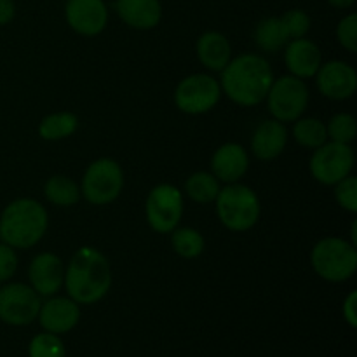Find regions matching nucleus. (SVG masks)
Returning <instances> with one entry per match:
<instances>
[{
    "mask_svg": "<svg viewBox=\"0 0 357 357\" xmlns=\"http://www.w3.org/2000/svg\"><path fill=\"white\" fill-rule=\"evenodd\" d=\"M274 82L272 66L260 54H241L222 70L220 87L230 101L241 107H257L267 98Z\"/></svg>",
    "mask_w": 357,
    "mask_h": 357,
    "instance_id": "nucleus-1",
    "label": "nucleus"
},
{
    "mask_svg": "<svg viewBox=\"0 0 357 357\" xmlns=\"http://www.w3.org/2000/svg\"><path fill=\"white\" fill-rule=\"evenodd\" d=\"M65 286L70 298L79 305H93L103 300L112 286L107 257L96 248L82 246L65 268Z\"/></svg>",
    "mask_w": 357,
    "mask_h": 357,
    "instance_id": "nucleus-2",
    "label": "nucleus"
},
{
    "mask_svg": "<svg viewBox=\"0 0 357 357\" xmlns=\"http://www.w3.org/2000/svg\"><path fill=\"white\" fill-rule=\"evenodd\" d=\"M49 218L44 206L35 199H16L0 215V241L14 250H30L47 232Z\"/></svg>",
    "mask_w": 357,
    "mask_h": 357,
    "instance_id": "nucleus-3",
    "label": "nucleus"
},
{
    "mask_svg": "<svg viewBox=\"0 0 357 357\" xmlns=\"http://www.w3.org/2000/svg\"><path fill=\"white\" fill-rule=\"evenodd\" d=\"M215 201L218 220L232 232H246L260 220V199L246 185L229 183L220 188Z\"/></svg>",
    "mask_w": 357,
    "mask_h": 357,
    "instance_id": "nucleus-4",
    "label": "nucleus"
},
{
    "mask_svg": "<svg viewBox=\"0 0 357 357\" xmlns=\"http://www.w3.org/2000/svg\"><path fill=\"white\" fill-rule=\"evenodd\" d=\"M310 264L324 281H349L357 271V250L342 237H324L312 248Z\"/></svg>",
    "mask_w": 357,
    "mask_h": 357,
    "instance_id": "nucleus-5",
    "label": "nucleus"
},
{
    "mask_svg": "<svg viewBox=\"0 0 357 357\" xmlns=\"http://www.w3.org/2000/svg\"><path fill=\"white\" fill-rule=\"evenodd\" d=\"M124 188V173L117 160L98 159L87 166L82 176L80 194L89 204L107 206L121 195Z\"/></svg>",
    "mask_w": 357,
    "mask_h": 357,
    "instance_id": "nucleus-6",
    "label": "nucleus"
},
{
    "mask_svg": "<svg viewBox=\"0 0 357 357\" xmlns=\"http://www.w3.org/2000/svg\"><path fill=\"white\" fill-rule=\"evenodd\" d=\"M268 112L279 122H295L309 107V87L303 79L284 75L272 82L267 94Z\"/></svg>",
    "mask_w": 357,
    "mask_h": 357,
    "instance_id": "nucleus-7",
    "label": "nucleus"
},
{
    "mask_svg": "<svg viewBox=\"0 0 357 357\" xmlns=\"http://www.w3.org/2000/svg\"><path fill=\"white\" fill-rule=\"evenodd\" d=\"M222 98L220 82L206 73H194L180 80L174 89V103L183 114L201 115L213 110Z\"/></svg>",
    "mask_w": 357,
    "mask_h": 357,
    "instance_id": "nucleus-8",
    "label": "nucleus"
},
{
    "mask_svg": "<svg viewBox=\"0 0 357 357\" xmlns=\"http://www.w3.org/2000/svg\"><path fill=\"white\" fill-rule=\"evenodd\" d=\"M310 174L323 185H337L352 173L354 150L347 143L326 142L310 157Z\"/></svg>",
    "mask_w": 357,
    "mask_h": 357,
    "instance_id": "nucleus-9",
    "label": "nucleus"
},
{
    "mask_svg": "<svg viewBox=\"0 0 357 357\" xmlns=\"http://www.w3.org/2000/svg\"><path fill=\"white\" fill-rule=\"evenodd\" d=\"M40 296L23 282H7L0 288V321L7 326H28L37 321Z\"/></svg>",
    "mask_w": 357,
    "mask_h": 357,
    "instance_id": "nucleus-10",
    "label": "nucleus"
},
{
    "mask_svg": "<svg viewBox=\"0 0 357 357\" xmlns=\"http://www.w3.org/2000/svg\"><path fill=\"white\" fill-rule=\"evenodd\" d=\"M145 215L152 230L171 234L183 216V195L174 185H157L146 197Z\"/></svg>",
    "mask_w": 357,
    "mask_h": 357,
    "instance_id": "nucleus-11",
    "label": "nucleus"
},
{
    "mask_svg": "<svg viewBox=\"0 0 357 357\" xmlns=\"http://www.w3.org/2000/svg\"><path fill=\"white\" fill-rule=\"evenodd\" d=\"M314 77H316L319 93L330 100H349L354 96L357 89V73L354 66L345 61H338V59L321 65Z\"/></svg>",
    "mask_w": 357,
    "mask_h": 357,
    "instance_id": "nucleus-12",
    "label": "nucleus"
},
{
    "mask_svg": "<svg viewBox=\"0 0 357 357\" xmlns=\"http://www.w3.org/2000/svg\"><path fill=\"white\" fill-rule=\"evenodd\" d=\"M65 17L75 33L94 37L107 28V3L103 0H66Z\"/></svg>",
    "mask_w": 357,
    "mask_h": 357,
    "instance_id": "nucleus-13",
    "label": "nucleus"
},
{
    "mask_svg": "<svg viewBox=\"0 0 357 357\" xmlns=\"http://www.w3.org/2000/svg\"><path fill=\"white\" fill-rule=\"evenodd\" d=\"M37 319L47 333H70L80 321V305L70 296H49L42 302Z\"/></svg>",
    "mask_w": 357,
    "mask_h": 357,
    "instance_id": "nucleus-14",
    "label": "nucleus"
},
{
    "mask_svg": "<svg viewBox=\"0 0 357 357\" xmlns=\"http://www.w3.org/2000/svg\"><path fill=\"white\" fill-rule=\"evenodd\" d=\"M30 286L38 296H54L65 282V265L54 253H40L28 267Z\"/></svg>",
    "mask_w": 357,
    "mask_h": 357,
    "instance_id": "nucleus-15",
    "label": "nucleus"
},
{
    "mask_svg": "<svg viewBox=\"0 0 357 357\" xmlns=\"http://www.w3.org/2000/svg\"><path fill=\"white\" fill-rule=\"evenodd\" d=\"M284 63L293 77L310 79L323 65L321 49L309 38H293L284 47Z\"/></svg>",
    "mask_w": 357,
    "mask_h": 357,
    "instance_id": "nucleus-16",
    "label": "nucleus"
},
{
    "mask_svg": "<svg viewBox=\"0 0 357 357\" xmlns=\"http://www.w3.org/2000/svg\"><path fill=\"white\" fill-rule=\"evenodd\" d=\"M248 167H250V157L239 143H225L213 153L211 169L218 181L236 183L246 174Z\"/></svg>",
    "mask_w": 357,
    "mask_h": 357,
    "instance_id": "nucleus-17",
    "label": "nucleus"
},
{
    "mask_svg": "<svg viewBox=\"0 0 357 357\" xmlns=\"http://www.w3.org/2000/svg\"><path fill=\"white\" fill-rule=\"evenodd\" d=\"M286 145H288V129L275 119L261 122L251 138V150L260 160L275 159L284 152Z\"/></svg>",
    "mask_w": 357,
    "mask_h": 357,
    "instance_id": "nucleus-18",
    "label": "nucleus"
},
{
    "mask_svg": "<svg viewBox=\"0 0 357 357\" xmlns=\"http://www.w3.org/2000/svg\"><path fill=\"white\" fill-rule=\"evenodd\" d=\"M115 10L119 17L135 30H152L162 17L159 0H117Z\"/></svg>",
    "mask_w": 357,
    "mask_h": 357,
    "instance_id": "nucleus-19",
    "label": "nucleus"
},
{
    "mask_svg": "<svg viewBox=\"0 0 357 357\" xmlns=\"http://www.w3.org/2000/svg\"><path fill=\"white\" fill-rule=\"evenodd\" d=\"M197 58L211 72H222L232 59V45L220 31H206L197 38Z\"/></svg>",
    "mask_w": 357,
    "mask_h": 357,
    "instance_id": "nucleus-20",
    "label": "nucleus"
},
{
    "mask_svg": "<svg viewBox=\"0 0 357 357\" xmlns=\"http://www.w3.org/2000/svg\"><path fill=\"white\" fill-rule=\"evenodd\" d=\"M255 44L265 52H278L289 42L288 31L282 24L281 16H271L261 20L255 28Z\"/></svg>",
    "mask_w": 357,
    "mask_h": 357,
    "instance_id": "nucleus-21",
    "label": "nucleus"
},
{
    "mask_svg": "<svg viewBox=\"0 0 357 357\" xmlns=\"http://www.w3.org/2000/svg\"><path fill=\"white\" fill-rule=\"evenodd\" d=\"M79 128V117L72 112L45 115L38 124V136L45 142H58L72 136Z\"/></svg>",
    "mask_w": 357,
    "mask_h": 357,
    "instance_id": "nucleus-22",
    "label": "nucleus"
},
{
    "mask_svg": "<svg viewBox=\"0 0 357 357\" xmlns=\"http://www.w3.org/2000/svg\"><path fill=\"white\" fill-rule=\"evenodd\" d=\"M45 199H47L51 204L59 206V208H70V206H75L80 199V188L72 178L61 176V174H56V176L49 178L45 181L44 187Z\"/></svg>",
    "mask_w": 357,
    "mask_h": 357,
    "instance_id": "nucleus-23",
    "label": "nucleus"
},
{
    "mask_svg": "<svg viewBox=\"0 0 357 357\" xmlns=\"http://www.w3.org/2000/svg\"><path fill=\"white\" fill-rule=\"evenodd\" d=\"M293 136H295L298 145L316 150L328 142L326 124L319 121V119L300 117L298 121H295V126H293Z\"/></svg>",
    "mask_w": 357,
    "mask_h": 357,
    "instance_id": "nucleus-24",
    "label": "nucleus"
},
{
    "mask_svg": "<svg viewBox=\"0 0 357 357\" xmlns=\"http://www.w3.org/2000/svg\"><path fill=\"white\" fill-rule=\"evenodd\" d=\"M220 181L213 173H204L199 171L194 173L185 183V192L192 201L199 202V204H209L216 199L220 192Z\"/></svg>",
    "mask_w": 357,
    "mask_h": 357,
    "instance_id": "nucleus-25",
    "label": "nucleus"
},
{
    "mask_svg": "<svg viewBox=\"0 0 357 357\" xmlns=\"http://www.w3.org/2000/svg\"><path fill=\"white\" fill-rule=\"evenodd\" d=\"M171 244H173V250L176 251V255H180L181 258H187V260L201 257L206 246L202 234L199 230L190 229V227L174 229L171 232Z\"/></svg>",
    "mask_w": 357,
    "mask_h": 357,
    "instance_id": "nucleus-26",
    "label": "nucleus"
},
{
    "mask_svg": "<svg viewBox=\"0 0 357 357\" xmlns=\"http://www.w3.org/2000/svg\"><path fill=\"white\" fill-rule=\"evenodd\" d=\"M28 357H66V349L59 335L42 333L35 335L28 345Z\"/></svg>",
    "mask_w": 357,
    "mask_h": 357,
    "instance_id": "nucleus-27",
    "label": "nucleus"
},
{
    "mask_svg": "<svg viewBox=\"0 0 357 357\" xmlns=\"http://www.w3.org/2000/svg\"><path fill=\"white\" fill-rule=\"evenodd\" d=\"M328 138L337 143H347L351 145L356 138V119L351 114H337L331 117L330 124L326 126Z\"/></svg>",
    "mask_w": 357,
    "mask_h": 357,
    "instance_id": "nucleus-28",
    "label": "nucleus"
},
{
    "mask_svg": "<svg viewBox=\"0 0 357 357\" xmlns=\"http://www.w3.org/2000/svg\"><path fill=\"white\" fill-rule=\"evenodd\" d=\"M282 24H284L286 31H288L289 40L293 38H302L309 33L310 26H312V21H310V16L302 9H291L286 10L281 16Z\"/></svg>",
    "mask_w": 357,
    "mask_h": 357,
    "instance_id": "nucleus-29",
    "label": "nucleus"
},
{
    "mask_svg": "<svg viewBox=\"0 0 357 357\" xmlns=\"http://www.w3.org/2000/svg\"><path fill=\"white\" fill-rule=\"evenodd\" d=\"M335 199L349 213H357V178L349 174L335 185Z\"/></svg>",
    "mask_w": 357,
    "mask_h": 357,
    "instance_id": "nucleus-30",
    "label": "nucleus"
},
{
    "mask_svg": "<svg viewBox=\"0 0 357 357\" xmlns=\"http://www.w3.org/2000/svg\"><path fill=\"white\" fill-rule=\"evenodd\" d=\"M338 44L349 52H357V14L351 13L337 26Z\"/></svg>",
    "mask_w": 357,
    "mask_h": 357,
    "instance_id": "nucleus-31",
    "label": "nucleus"
},
{
    "mask_svg": "<svg viewBox=\"0 0 357 357\" xmlns=\"http://www.w3.org/2000/svg\"><path fill=\"white\" fill-rule=\"evenodd\" d=\"M17 271V255L9 244L0 243V284L14 278Z\"/></svg>",
    "mask_w": 357,
    "mask_h": 357,
    "instance_id": "nucleus-32",
    "label": "nucleus"
},
{
    "mask_svg": "<svg viewBox=\"0 0 357 357\" xmlns=\"http://www.w3.org/2000/svg\"><path fill=\"white\" fill-rule=\"evenodd\" d=\"M342 314H344L345 323L351 328L357 326V293L351 291L347 298L344 300V307H342Z\"/></svg>",
    "mask_w": 357,
    "mask_h": 357,
    "instance_id": "nucleus-33",
    "label": "nucleus"
},
{
    "mask_svg": "<svg viewBox=\"0 0 357 357\" xmlns=\"http://www.w3.org/2000/svg\"><path fill=\"white\" fill-rule=\"evenodd\" d=\"M16 14V6L14 0H0V26H6L14 20Z\"/></svg>",
    "mask_w": 357,
    "mask_h": 357,
    "instance_id": "nucleus-34",
    "label": "nucleus"
},
{
    "mask_svg": "<svg viewBox=\"0 0 357 357\" xmlns=\"http://www.w3.org/2000/svg\"><path fill=\"white\" fill-rule=\"evenodd\" d=\"M328 3L337 7V9H351L356 3V0H328Z\"/></svg>",
    "mask_w": 357,
    "mask_h": 357,
    "instance_id": "nucleus-35",
    "label": "nucleus"
},
{
    "mask_svg": "<svg viewBox=\"0 0 357 357\" xmlns=\"http://www.w3.org/2000/svg\"><path fill=\"white\" fill-rule=\"evenodd\" d=\"M351 236H352V244H354V246H357V222L352 223Z\"/></svg>",
    "mask_w": 357,
    "mask_h": 357,
    "instance_id": "nucleus-36",
    "label": "nucleus"
}]
</instances>
